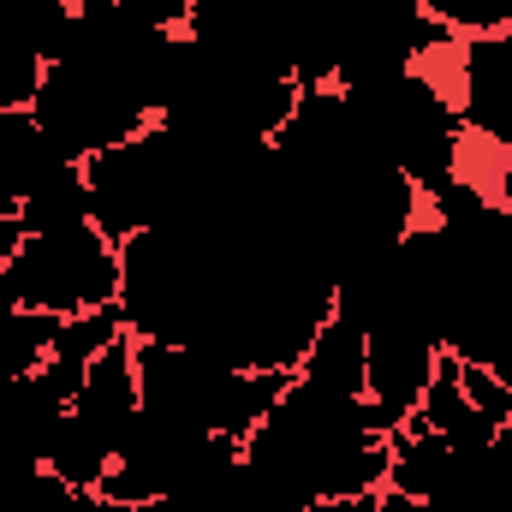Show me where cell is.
<instances>
[{"instance_id":"7a4b0ae2","label":"cell","mask_w":512,"mask_h":512,"mask_svg":"<svg viewBox=\"0 0 512 512\" xmlns=\"http://www.w3.org/2000/svg\"><path fill=\"white\" fill-rule=\"evenodd\" d=\"M435 78L447 84L453 108L465 114L471 137H483L495 155L512 161V30L495 36H453L441 54H429Z\"/></svg>"},{"instance_id":"8992f818","label":"cell","mask_w":512,"mask_h":512,"mask_svg":"<svg viewBox=\"0 0 512 512\" xmlns=\"http://www.w3.org/2000/svg\"><path fill=\"white\" fill-rule=\"evenodd\" d=\"M429 512H512V435H489L471 447H453V465L441 489L423 501Z\"/></svg>"},{"instance_id":"7c38bea8","label":"cell","mask_w":512,"mask_h":512,"mask_svg":"<svg viewBox=\"0 0 512 512\" xmlns=\"http://www.w3.org/2000/svg\"><path fill=\"white\" fill-rule=\"evenodd\" d=\"M483 149H489V143H483ZM465 173H471V179H483V191H489V197L512 215V161H507V155H495V149H489V167H465Z\"/></svg>"},{"instance_id":"8fae6325","label":"cell","mask_w":512,"mask_h":512,"mask_svg":"<svg viewBox=\"0 0 512 512\" xmlns=\"http://www.w3.org/2000/svg\"><path fill=\"white\" fill-rule=\"evenodd\" d=\"M120 12H131L155 36H185L197 18V0H120Z\"/></svg>"},{"instance_id":"3957f363","label":"cell","mask_w":512,"mask_h":512,"mask_svg":"<svg viewBox=\"0 0 512 512\" xmlns=\"http://www.w3.org/2000/svg\"><path fill=\"white\" fill-rule=\"evenodd\" d=\"M137 346V393L149 417L185 423V429H209L221 435V411L233 393V364L197 352V346H167V340H131Z\"/></svg>"},{"instance_id":"5bb4252c","label":"cell","mask_w":512,"mask_h":512,"mask_svg":"<svg viewBox=\"0 0 512 512\" xmlns=\"http://www.w3.org/2000/svg\"><path fill=\"white\" fill-rule=\"evenodd\" d=\"M489 370H495V376H501V387H507V393H512V340H507V346H501V358H495Z\"/></svg>"},{"instance_id":"ba28073f","label":"cell","mask_w":512,"mask_h":512,"mask_svg":"<svg viewBox=\"0 0 512 512\" xmlns=\"http://www.w3.org/2000/svg\"><path fill=\"white\" fill-rule=\"evenodd\" d=\"M411 423H423V429L447 435L453 447H471V441H489V435H501V423H489V417H483V411L465 399L459 358H453V352H441V364H435V376H429V387H423V399H417Z\"/></svg>"},{"instance_id":"30bf717a","label":"cell","mask_w":512,"mask_h":512,"mask_svg":"<svg viewBox=\"0 0 512 512\" xmlns=\"http://www.w3.org/2000/svg\"><path fill=\"white\" fill-rule=\"evenodd\" d=\"M18 221H24V233H60V227L96 221L84 161H66V155H60V161H54V167L30 185V197L18 203Z\"/></svg>"},{"instance_id":"277c9868","label":"cell","mask_w":512,"mask_h":512,"mask_svg":"<svg viewBox=\"0 0 512 512\" xmlns=\"http://www.w3.org/2000/svg\"><path fill=\"white\" fill-rule=\"evenodd\" d=\"M435 364H441V346L429 334H417V328H370L364 405H370V423L382 435H393L417 411V399H423V387L435 376Z\"/></svg>"},{"instance_id":"52a82bcc","label":"cell","mask_w":512,"mask_h":512,"mask_svg":"<svg viewBox=\"0 0 512 512\" xmlns=\"http://www.w3.org/2000/svg\"><path fill=\"white\" fill-rule=\"evenodd\" d=\"M364 364H370V334L346 316H328L316 328V340L304 346L298 358V376L322 393H340V399H364Z\"/></svg>"},{"instance_id":"5b68a950","label":"cell","mask_w":512,"mask_h":512,"mask_svg":"<svg viewBox=\"0 0 512 512\" xmlns=\"http://www.w3.org/2000/svg\"><path fill=\"white\" fill-rule=\"evenodd\" d=\"M66 417H72L96 447H108V453L120 459L131 423L143 417V393H137V346H131V334H120V340L90 364V376H84V387H78V399L66 405Z\"/></svg>"},{"instance_id":"4fadbf2b","label":"cell","mask_w":512,"mask_h":512,"mask_svg":"<svg viewBox=\"0 0 512 512\" xmlns=\"http://www.w3.org/2000/svg\"><path fill=\"white\" fill-rule=\"evenodd\" d=\"M18 245H24V221H18V215H0V274H6V262L18 256Z\"/></svg>"},{"instance_id":"6da1fadb","label":"cell","mask_w":512,"mask_h":512,"mask_svg":"<svg viewBox=\"0 0 512 512\" xmlns=\"http://www.w3.org/2000/svg\"><path fill=\"white\" fill-rule=\"evenodd\" d=\"M120 245L96 227H60V233H24L18 256L6 262V286L24 310L42 316H90V310H114L120 304Z\"/></svg>"},{"instance_id":"9c48e42d","label":"cell","mask_w":512,"mask_h":512,"mask_svg":"<svg viewBox=\"0 0 512 512\" xmlns=\"http://www.w3.org/2000/svg\"><path fill=\"white\" fill-rule=\"evenodd\" d=\"M447 465H453V441H447V435H435V429H423V423H411V417L393 429V441H387V489H393V495L429 501V495L441 489Z\"/></svg>"}]
</instances>
